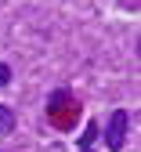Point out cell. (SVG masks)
Listing matches in <instances>:
<instances>
[{
    "label": "cell",
    "instance_id": "obj_1",
    "mask_svg": "<svg viewBox=\"0 0 141 152\" xmlns=\"http://www.w3.org/2000/svg\"><path fill=\"white\" fill-rule=\"evenodd\" d=\"M127 130H130V112L127 109H112L109 127H105V148L109 152H119V148L127 145Z\"/></svg>",
    "mask_w": 141,
    "mask_h": 152
},
{
    "label": "cell",
    "instance_id": "obj_2",
    "mask_svg": "<svg viewBox=\"0 0 141 152\" xmlns=\"http://www.w3.org/2000/svg\"><path fill=\"white\" fill-rule=\"evenodd\" d=\"M18 127V116H15V109L11 105H0V138L11 134V130Z\"/></svg>",
    "mask_w": 141,
    "mask_h": 152
},
{
    "label": "cell",
    "instance_id": "obj_3",
    "mask_svg": "<svg viewBox=\"0 0 141 152\" xmlns=\"http://www.w3.org/2000/svg\"><path fill=\"white\" fill-rule=\"evenodd\" d=\"M76 141H80V152H91V148H94V141H98V123L91 120V123H87V130H83V138H76Z\"/></svg>",
    "mask_w": 141,
    "mask_h": 152
},
{
    "label": "cell",
    "instance_id": "obj_4",
    "mask_svg": "<svg viewBox=\"0 0 141 152\" xmlns=\"http://www.w3.org/2000/svg\"><path fill=\"white\" fill-rule=\"evenodd\" d=\"M7 83H11V65L0 62V87H7Z\"/></svg>",
    "mask_w": 141,
    "mask_h": 152
},
{
    "label": "cell",
    "instance_id": "obj_5",
    "mask_svg": "<svg viewBox=\"0 0 141 152\" xmlns=\"http://www.w3.org/2000/svg\"><path fill=\"white\" fill-rule=\"evenodd\" d=\"M91 152H94V148H91Z\"/></svg>",
    "mask_w": 141,
    "mask_h": 152
}]
</instances>
